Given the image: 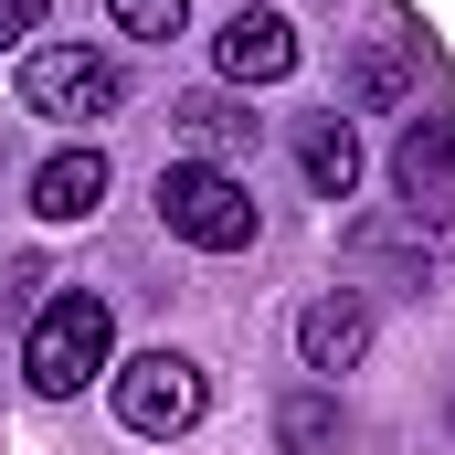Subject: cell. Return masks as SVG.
Instances as JSON below:
<instances>
[{"instance_id": "obj_1", "label": "cell", "mask_w": 455, "mask_h": 455, "mask_svg": "<svg viewBox=\"0 0 455 455\" xmlns=\"http://www.w3.org/2000/svg\"><path fill=\"white\" fill-rule=\"evenodd\" d=\"M96 371H116V318H107V297H43L32 307V339H21V381L43 392V403H75Z\"/></svg>"}, {"instance_id": "obj_2", "label": "cell", "mask_w": 455, "mask_h": 455, "mask_svg": "<svg viewBox=\"0 0 455 455\" xmlns=\"http://www.w3.org/2000/svg\"><path fill=\"white\" fill-rule=\"evenodd\" d=\"M127 107V64L96 53V43H32L21 53V116L43 127H96V116Z\"/></svg>"}, {"instance_id": "obj_3", "label": "cell", "mask_w": 455, "mask_h": 455, "mask_svg": "<svg viewBox=\"0 0 455 455\" xmlns=\"http://www.w3.org/2000/svg\"><path fill=\"white\" fill-rule=\"evenodd\" d=\"M107 381H116V424L138 445H170V435H191L212 413V371L191 349H138V360H116Z\"/></svg>"}, {"instance_id": "obj_4", "label": "cell", "mask_w": 455, "mask_h": 455, "mask_svg": "<svg viewBox=\"0 0 455 455\" xmlns=\"http://www.w3.org/2000/svg\"><path fill=\"white\" fill-rule=\"evenodd\" d=\"M159 223L180 233L191 254H243L265 212H254V191L233 180L223 159H170V170H159Z\"/></svg>"}, {"instance_id": "obj_5", "label": "cell", "mask_w": 455, "mask_h": 455, "mask_svg": "<svg viewBox=\"0 0 455 455\" xmlns=\"http://www.w3.org/2000/svg\"><path fill=\"white\" fill-rule=\"evenodd\" d=\"M392 191H403V223L424 233H445L455 243V107H435V116H413L403 127V148H392Z\"/></svg>"}, {"instance_id": "obj_6", "label": "cell", "mask_w": 455, "mask_h": 455, "mask_svg": "<svg viewBox=\"0 0 455 455\" xmlns=\"http://www.w3.org/2000/svg\"><path fill=\"white\" fill-rule=\"evenodd\" d=\"M212 64H223V85H286L297 75V21L265 11V0H243L223 32H212Z\"/></svg>"}, {"instance_id": "obj_7", "label": "cell", "mask_w": 455, "mask_h": 455, "mask_svg": "<svg viewBox=\"0 0 455 455\" xmlns=\"http://www.w3.org/2000/svg\"><path fill=\"white\" fill-rule=\"evenodd\" d=\"M360 349H371V297H360V286L307 297V318H297V360H307L318 381H339V371H360Z\"/></svg>"}, {"instance_id": "obj_8", "label": "cell", "mask_w": 455, "mask_h": 455, "mask_svg": "<svg viewBox=\"0 0 455 455\" xmlns=\"http://www.w3.org/2000/svg\"><path fill=\"white\" fill-rule=\"evenodd\" d=\"M107 148H53V159H43V170H32V212H43V223H96V212H107Z\"/></svg>"}, {"instance_id": "obj_9", "label": "cell", "mask_w": 455, "mask_h": 455, "mask_svg": "<svg viewBox=\"0 0 455 455\" xmlns=\"http://www.w3.org/2000/svg\"><path fill=\"white\" fill-rule=\"evenodd\" d=\"M170 127H180V148H191V159H223V148H254V107H243V96H223V85L180 96V107H170Z\"/></svg>"}, {"instance_id": "obj_10", "label": "cell", "mask_w": 455, "mask_h": 455, "mask_svg": "<svg viewBox=\"0 0 455 455\" xmlns=\"http://www.w3.org/2000/svg\"><path fill=\"white\" fill-rule=\"evenodd\" d=\"M297 159H307V180H318L329 202H349V191H360V138H349V116H307Z\"/></svg>"}, {"instance_id": "obj_11", "label": "cell", "mask_w": 455, "mask_h": 455, "mask_svg": "<svg viewBox=\"0 0 455 455\" xmlns=\"http://www.w3.org/2000/svg\"><path fill=\"white\" fill-rule=\"evenodd\" d=\"M403 96H413V64H403V43H360V53H349V107H403Z\"/></svg>"}, {"instance_id": "obj_12", "label": "cell", "mask_w": 455, "mask_h": 455, "mask_svg": "<svg viewBox=\"0 0 455 455\" xmlns=\"http://www.w3.org/2000/svg\"><path fill=\"white\" fill-rule=\"evenodd\" d=\"M275 445L286 455H329L339 445V403H329V392H297V403L275 413Z\"/></svg>"}, {"instance_id": "obj_13", "label": "cell", "mask_w": 455, "mask_h": 455, "mask_svg": "<svg viewBox=\"0 0 455 455\" xmlns=\"http://www.w3.org/2000/svg\"><path fill=\"white\" fill-rule=\"evenodd\" d=\"M107 21L127 32V43H170V32L191 21V0H107Z\"/></svg>"}, {"instance_id": "obj_14", "label": "cell", "mask_w": 455, "mask_h": 455, "mask_svg": "<svg viewBox=\"0 0 455 455\" xmlns=\"http://www.w3.org/2000/svg\"><path fill=\"white\" fill-rule=\"evenodd\" d=\"M32 32H43V0H0V53L32 43Z\"/></svg>"}]
</instances>
